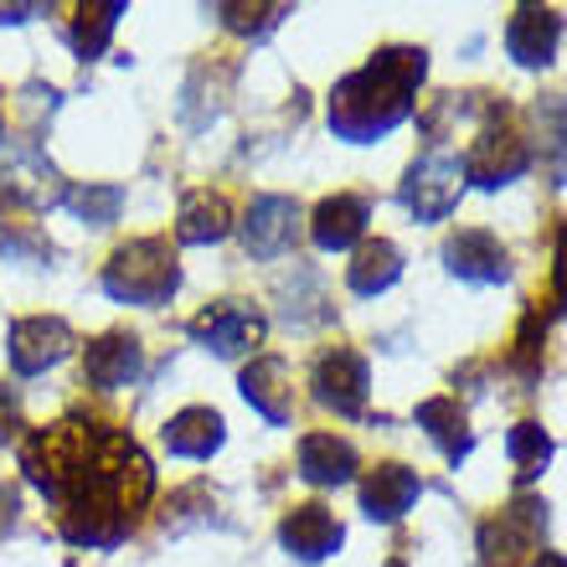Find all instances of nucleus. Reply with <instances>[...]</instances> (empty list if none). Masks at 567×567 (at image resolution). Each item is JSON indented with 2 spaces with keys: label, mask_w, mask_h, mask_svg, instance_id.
I'll use <instances>...</instances> for the list:
<instances>
[{
  "label": "nucleus",
  "mask_w": 567,
  "mask_h": 567,
  "mask_svg": "<svg viewBox=\"0 0 567 567\" xmlns=\"http://www.w3.org/2000/svg\"><path fill=\"white\" fill-rule=\"evenodd\" d=\"M21 475L52 501L62 537L89 553L124 547L155 495V464L145 449L89 413L31 429L21 439Z\"/></svg>",
  "instance_id": "obj_1"
},
{
  "label": "nucleus",
  "mask_w": 567,
  "mask_h": 567,
  "mask_svg": "<svg viewBox=\"0 0 567 567\" xmlns=\"http://www.w3.org/2000/svg\"><path fill=\"white\" fill-rule=\"evenodd\" d=\"M423 78H429V52L423 47H382L367 58V68L346 73L330 89V130L351 145H377L413 114Z\"/></svg>",
  "instance_id": "obj_2"
},
{
  "label": "nucleus",
  "mask_w": 567,
  "mask_h": 567,
  "mask_svg": "<svg viewBox=\"0 0 567 567\" xmlns=\"http://www.w3.org/2000/svg\"><path fill=\"white\" fill-rule=\"evenodd\" d=\"M181 289V264L165 238H130L104 264V295L120 305H165Z\"/></svg>",
  "instance_id": "obj_3"
},
{
  "label": "nucleus",
  "mask_w": 567,
  "mask_h": 567,
  "mask_svg": "<svg viewBox=\"0 0 567 567\" xmlns=\"http://www.w3.org/2000/svg\"><path fill=\"white\" fill-rule=\"evenodd\" d=\"M68 176L47 161L37 140H0V202H16L27 212H52L68 202Z\"/></svg>",
  "instance_id": "obj_4"
},
{
  "label": "nucleus",
  "mask_w": 567,
  "mask_h": 567,
  "mask_svg": "<svg viewBox=\"0 0 567 567\" xmlns=\"http://www.w3.org/2000/svg\"><path fill=\"white\" fill-rule=\"evenodd\" d=\"M460 165H464V181H475L480 192H501V186H511L516 176L532 171V145L511 130L506 109H501L495 120L480 124V140L470 145V155Z\"/></svg>",
  "instance_id": "obj_5"
},
{
  "label": "nucleus",
  "mask_w": 567,
  "mask_h": 567,
  "mask_svg": "<svg viewBox=\"0 0 567 567\" xmlns=\"http://www.w3.org/2000/svg\"><path fill=\"white\" fill-rule=\"evenodd\" d=\"M547 532V501L542 495H516L501 516L480 526V567H522Z\"/></svg>",
  "instance_id": "obj_6"
},
{
  "label": "nucleus",
  "mask_w": 567,
  "mask_h": 567,
  "mask_svg": "<svg viewBox=\"0 0 567 567\" xmlns=\"http://www.w3.org/2000/svg\"><path fill=\"white\" fill-rule=\"evenodd\" d=\"M464 196V165L444 150H429L419 161L408 165L403 186H398V202H403L419 223H444L449 212L460 207Z\"/></svg>",
  "instance_id": "obj_7"
},
{
  "label": "nucleus",
  "mask_w": 567,
  "mask_h": 567,
  "mask_svg": "<svg viewBox=\"0 0 567 567\" xmlns=\"http://www.w3.org/2000/svg\"><path fill=\"white\" fill-rule=\"evenodd\" d=\"M367 392H372V367L357 357L351 346H330L310 372V398L336 419H361L367 413Z\"/></svg>",
  "instance_id": "obj_8"
},
{
  "label": "nucleus",
  "mask_w": 567,
  "mask_h": 567,
  "mask_svg": "<svg viewBox=\"0 0 567 567\" xmlns=\"http://www.w3.org/2000/svg\"><path fill=\"white\" fill-rule=\"evenodd\" d=\"M186 336H192L196 346L217 351V357H243V351L264 346L269 320H264V310L248 305V299H217V305H207L202 315H192Z\"/></svg>",
  "instance_id": "obj_9"
},
{
  "label": "nucleus",
  "mask_w": 567,
  "mask_h": 567,
  "mask_svg": "<svg viewBox=\"0 0 567 567\" xmlns=\"http://www.w3.org/2000/svg\"><path fill=\"white\" fill-rule=\"evenodd\" d=\"M73 346H78V336L62 315H31V320H16L11 326V367L21 377H37L73 357Z\"/></svg>",
  "instance_id": "obj_10"
},
{
  "label": "nucleus",
  "mask_w": 567,
  "mask_h": 567,
  "mask_svg": "<svg viewBox=\"0 0 567 567\" xmlns=\"http://www.w3.org/2000/svg\"><path fill=\"white\" fill-rule=\"evenodd\" d=\"M444 269L464 284H506L511 279V254L506 243L485 233V227H460L444 238Z\"/></svg>",
  "instance_id": "obj_11"
},
{
  "label": "nucleus",
  "mask_w": 567,
  "mask_h": 567,
  "mask_svg": "<svg viewBox=\"0 0 567 567\" xmlns=\"http://www.w3.org/2000/svg\"><path fill=\"white\" fill-rule=\"evenodd\" d=\"M299 223H305V212H299L295 196H258L254 207H248V217L238 223L248 258H279V254H289V248H295V238H299Z\"/></svg>",
  "instance_id": "obj_12"
},
{
  "label": "nucleus",
  "mask_w": 567,
  "mask_h": 567,
  "mask_svg": "<svg viewBox=\"0 0 567 567\" xmlns=\"http://www.w3.org/2000/svg\"><path fill=\"white\" fill-rule=\"evenodd\" d=\"M367 223H372V202L357 192H336L310 212V243L320 254H346L367 238Z\"/></svg>",
  "instance_id": "obj_13"
},
{
  "label": "nucleus",
  "mask_w": 567,
  "mask_h": 567,
  "mask_svg": "<svg viewBox=\"0 0 567 567\" xmlns=\"http://www.w3.org/2000/svg\"><path fill=\"white\" fill-rule=\"evenodd\" d=\"M279 542H284V553L295 557V563H326V557L341 553V522L330 516L326 506H295V511H284V522H279Z\"/></svg>",
  "instance_id": "obj_14"
},
{
  "label": "nucleus",
  "mask_w": 567,
  "mask_h": 567,
  "mask_svg": "<svg viewBox=\"0 0 567 567\" xmlns=\"http://www.w3.org/2000/svg\"><path fill=\"white\" fill-rule=\"evenodd\" d=\"M423 495V480L419 470H408V464H377L361 475V511L372 516V522H403L408 511L419 506Z\"/></svg>",
  "instance_id": "obj_15"
},
{
  "label": "nucleus",
  "mask_w": 567,
  "mask_h": 567,
  "mask_svg": "<svg viewBox=\"0 0 567 567\" xmlns=\"http://www.w3.org/2000/svg\"><path fill=\"white\" fill-rule=\"evenodd\" d=\"M557 47H563V16L553 6H516L506 27V52L522 68H553Z\"/></svg>",
  "instance_id": "obj_16"
},
{
  "label": "nucleus",
  "mask_w": 567,
  "mask_h": 567,
  "mask_svg": "<svg viewBox=\"0 0 567 567\" xmlns=\"http://www.w3.org/2000/svg\"><path fill=\"white\" fill-rule=\"evenodd\" d=\"M238 388L248 398V408L264 413L274 429H284V423L295 419V377H289V361L284 357H254L243 367Z\"/></svg>",
  "instance_id": "obj_17"
},
{
  "label": "nucleus",
  "mask_w": 567,
  "mask_h": 567,
  "mask_svg": "<svg viewBox=\"0 0 567 567\" xmlns=\"http://www.w3.org/2000/svg\"><path fill=\"white\" fill-rule=\"evenodd\" d=\"M140 367H145V351H140V341L130 330H109V336L89 341V351H83V377H89V388H99V392L130 388L140 377Z\"/></svg>",
  "instance_id": "obj_18"
},
{
  "label": "nucleus",
  "mask_w": 567,
  "mask_h": 567,
  "mask_svg": "<svg viewBox=\"0 0 567 567\" xmlns=\"http://www.w3.org/2000/svg\"><path fill=\"white\" fill-rule=\"evenodd\" d=\"M398 279H403V248L388 238H361L357 258L346 264V289L372 299V295H388Z\"/></svg>",
  "instance_id": "obj_19"
},
{
  "label": "nucleus",
  "mask_w": 567,
  "mask_h": 567,
  "mask_svg": "<svg viewBox=\"0 0 567 567\" xmlns=\"http://www.w3.org/2000/svg\"><path fill=\"white\" fill-rule=\"evenodd\" d=\"M161 439L181 460H212V454L223 449L227 429H223V413H217V408H181L176 419L161 429Z\"/></svg>",
  "instance_id": "obj_20"
},
{
  "label": "nucleus",
  "mask_w": 567,
  "mask_h": 567,
  "mask_svg": "<svg viewBox=\"0 0 567 567\" xmlns=\"http://www.w3.org/2000/svg\"><path fill=\"white\" fill-rule=\"evenodd\" d=\"M357 449L336 433H305L299 439V475L310 485H346V480H357Z\"/></svg>",
  "instance_id": "obj_21"
},
{
  "label": "nucleus",
  "mask_w": 567,
  "mask_h": 567,
  "mask_svg": "<svg viewBox=\"0 0 567 567\" xmlns=\"http://www.w3.org/2000/svg\"><path fill=\"white\" fill-rule=\"evenodd\" d=\"M233 207H227L223 192H192L176 212V238L186 248H207V243H223L233 233Z\"/></svg>",
  "instance_id": "obj_22"
},
{
  "label": "nucleus",
  "mask_w": 567,
  "mask_h": 567,
  "mask_svg": "<svg viewBox=\"0 0 567 567\" xmlns=\"http://www.w3.org/2000/svg\"><path fill=\"white\" fill-rule=\"evenodd\" d=\"M419 429L429 433L433 444L444 449V460L460 470L464 460H470V449H475V433H470V419H464L460 398H429V403H419Z\"/></svg>",
  "instance_id": "obj_23"
},
{
  "label": "nucleus",
  "mask_w": 567,
  "mask_h": 567,
  "mask_svg": "<svg viewBox=\"0 0 567 567\" xmlns=\"http://www.w3.org/2000/svg\"><path fill=\"white\" fill-rule=\"evenodd\" d=\"M120 16H124V0H93V6H83V11L73 16V27H68V47H73L83 62H99L109 37H114V27H120Z\"/></svg>",
  "instance_id": "obj_24"
},
{
  "label": "nucleus",
  "mask_w": 567,
  "mask_h": 567,
  "mask_svg": "<svg viewBox=\"0 0 567 567\" xmlns=\"http://www.w3.org/2000/svg\"><path fill=\"white\" fill-rule=\"evenodd\" d=\"M506 454H511V464H516V485H532V480L553 464V433L532 419L516 423V429L506 433Z\"/></svg>",
  "instance_id": "obj_25"
},
{
  "label": "nucleus",
  "mask_w": 567,
  "mask_h": 567,
  "mask_svg": "<svg viewBox=\"0 0 567 567\" xmlns=\"http://www.w3.org/2000/svg\"><path fill=\"white\" fill-rule=\"evenodd\" d=\"M537 124H542V150H553L547 176H553V186H563L567 181V104H563V93H547V99H542Z\"/></svg>",
  "instance_id": "obj_26"
},
{
  "label": "nucleus",
  "mask_w": 567,
  "mask_h": 567,
  "mask_svg": "<svg viewBox=\"0 0 567 567\" xmlns=\"http://www.w3.org/2000/svg\"><path fill=\"white\" fill-rule=\"evenodd\" d=\"M542 341H547V315L532 305L522 315V330H516V346H511V372L522 382H537L542 377Z\"/></svg>",
  "instance_id": "obj_27"
},
{
  "label": "nucleus",
  "mask_w": 567,
  "mask_h": 567,
  "mask_svg": "<svg viewBox=\"0 0 567 567\" xmlns=\"http://www.w3.org/2000/svg\"><path fill=\"white\" fill-rule=\"evenodd\" d=\"M212 16H217L227 31L254 37V42H258V37H269L284 16H289V6H238V0H223V6H212Z\"/></svg>",
  "instance_id": "obj_28"
},
{
  "label": "nucleus",
  "mask_w": 567,
  "mask_h": 567,
  "mask_svg": "<svg viewBox=\"0 0 567 567\" xmlns=\"http://www.w3.org/2000/svg\"><path fill=\"white\" fill-rule=\"evenodd\" d=\"M68 207H73L89 227H109L124 207V192L120 186H99V181H89V186H73V192H68Z\"/></svg>",
  "instance_id": "obj_29"
},
{
  "label": "nucleus",
  "mask_w": 567,
  "mask_h": 567,
  "mask_svg": "<svg viewBox=\"0 0 567 567\" xmlns=\"http://www.w3.org/2000/svg\"><path fill=\"white\" fill-rule=\"evenodd\" d=\"M0 254H6V258L37 254V258L47 264V258H52V243H47L42 233H31V227H21V233H11V238H0Z\"/></svg>",
  "instance_id": "obj_30"
},
{
  "label": "nucleus",
  "mask_w": 567,
  "mask_h": 567,
  "mask_svg": "<svg viewBox=\"0 0 567 567\" xmlns=\"http://www.w3.org/2000/svg\"><path fill=\"white\" fill-rule=\"evenodd\" d=\"M21 439V403H16V392L0 382V449L16 444Z\"/></svg>",
  "instance_id": "obj_31"
},
{
  "label": "nucleus",
  "mask_w": 567,
  "mask_h": 567,
  "mask_svg": "<svg viewBox=\"0 0 567 567\" xmlns=\"http://www.w3.org/2000/svg\"><path fill=\"white\" fill-rule=\"evenodd\" d=\"M553 295H557V305L567 310V227L557 233V248H553Z\"/></svg>",
  "instance_id": "obj_32"
},
{
  "label": "nucleus",
  "mask_w": 567,
  "mask_h": 567,
  "mask_svg": "<svg viewBox=\"0 0 567 567\" xmlns=\"http://www.w3.org/2000/svg\"><path fill=\"white\" fill-rule=\"evenodd\" d=\"M31 16H42V6H0V27H21Z\"/></svg>",
  "instance_id": "obj_33"
},
{
  "label": "nucleus",
  "mask_w": 567,
  "mask_h": 567,
  "mask_svg": "<svg viewBox=\"0 0 567 567\" xmlns=\"http://www.w3.org/2000/svg\"><path fill=\"white\" fill-rule=\"evenodd\" d=\"M16 526V491L11 485H0V537Z\"/></svg>",
  "instance_id": "obj_34"
},
{
  "label": "nucleus",
  "mask_w": 567,
  "mask_h": 567,
  "mask_svg": "<svg viewBox=\"0 0 567 567\" xmlns=\"http://www.w3.org/2000/svg\"><path fill=\"white\" fill-rule=\"evenodd\" d=\"M532 567H567V557L563 553H537L532 557Z\"/></svg>",
  "instance_id": "obj_35"
},
{
  "label": "nucleus",
  "mask_w": 567,
  "mask_h": 567,
  "mask_svg": "<svg viewBox=\"0 0 567 567\" xmlns=\"http://www.w3.org/2000/svg\"><path fill=\"white\" fill-rule=\"evenodd\" d=\"M388 567H408V563H403V557H392V563H388Z\"/></svg>",
  "instance_id": "obj_36"
},
{
  "label": "nucleus",
  "mask_w": 567,
  "mask_h": 567,
  "mask_svg": "<svg viewBox=\"0 0 567 567\" xmlns=\"http://www.w3.org/2000/svg\"><path fill=\"white\" fill-rule=\"evenodd\" d=\"M0 207H6V202H0Z\"/></svg>",
  "instance_id": "obj_37"
}]
</instances>
